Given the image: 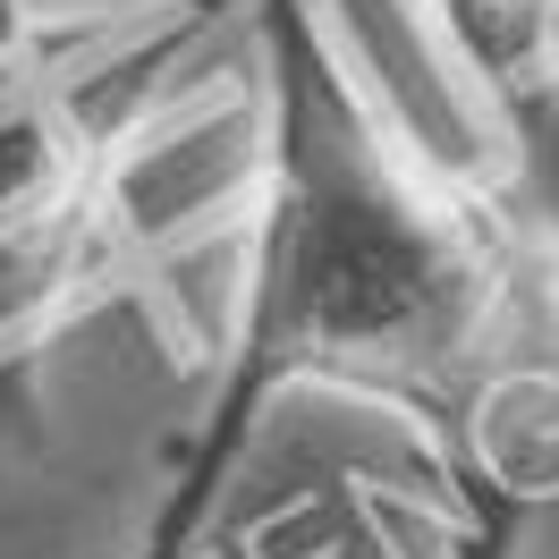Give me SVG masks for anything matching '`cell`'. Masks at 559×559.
I'll list each match as a JSON object with an SVG mask.
<instances>
[{"mask_svg": "<svg viewBox=\"0 0 559 559\" xmlns=\"http://www.w3.org/2000/svg\"><path fill=\"white\" fill-rule=\"evenodd\" d=\"M263 178L238 229V297L128 559L204 518L254 424L297 390L432 424L525 518L559 509V288L509 187L441 162L365 85L322 0H254Z\"/></svg>", "mask_w": 559, "mask_h": 559, "instance_id": "6da1fadb", "label": "cell"}, {"mask_svg": "<svg viewBox=\"0 0 559 559\" xmlns=\"http://www.w3.org/2000/svg\"><path fill=\"white\" fill-rule=\"evenodd\" d=\"M254 0H0V399L103 297L246 229L263 178Z\"/></svg>", "mask_w": 559, "mask_h": 559, "instance_id": "7a4b0ae2", "label": "cell"}, {"mask_svg": "<svg viewBox=\"0 0 559 559\" xmlns=\"http://www.w3.org/2000/svg\"><path fill=\"white\" fill-rule=\"evenodd\" d=\"M525 509L491 500L432 424L297 390L254 424L204 518L162 559H518Z\"/></svg>", "mask_w": 559, "mask_h": 559, "instance_id": "3957f363", "label": "cell"}, {"mask_svg": "<svg viewBox=\"0 0 559 559\" xmlns=\"http://www.w3.org/2000/svg\"><path fill=\"white\" fill-rule=\"evenodd\" d=\"M500 136H509V195H518L525 229L551 263V288H559V51L525 85L500 94Z\"/></svg>", "mask_w": 559, "mask_h": 559, "instance_id": "277c9868", "label": "cell"}, {"mask_svg": "<svg viewBox=\"0 0 559 559\" xmlns=\"http://www.w3.org/2000/svg\"><path fill=\"white\" fill-rule=\"evenodd\" d=\"M491 103L559 51V0H424Z\"/></svg>", "mask_w": 559, "mask_h": 559, "instance_id": "5b68a950", "label": "cell"}]
</instances>
